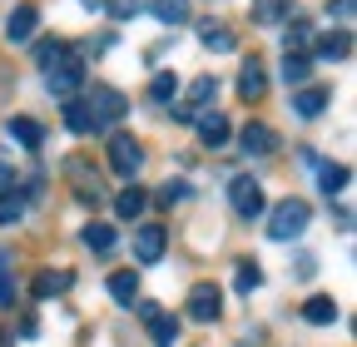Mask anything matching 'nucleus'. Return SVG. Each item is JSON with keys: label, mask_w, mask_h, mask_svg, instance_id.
Returning <instances> with one entry per match:
<instances>
[{"label": "nucleus", "mask_w": 357, "mask_h": 347, "mask_svg": "<svg viewBox=\"0 0 357 347\" xmlns=\"http://www.w3.org/2000/svg\"><path fill=\"white\" fill-rule=\"evenodd\" d=\"M307 219H312V208H307L303 199H283L278 208H268V238L288 243V238H298V233L307 229Z\"/></svg>", "instance_id": "f257e3e1"}, {"label": "nucleus", "mask_w": 357, "mask_h": 347, "mask_svg": "<svg viewBox=\"0 0 357 347\" xmlns=\"http://www.w3.org/2000/svg\"><path fill=\"white\" fill-rule=\"evenodd\" d=\"M84 109H89V119H95V129H105V124H114V119H124V109H129V100L119 95V90H109V84H95V90L84 95Z\"/></svg>", "instance_id": "f03ea898"}, {"label": "nucleus", "mask_w": 357, "mask_h": 347, "mask_svg": "<svg viewBox=\"0 0 357 347\" xmlns=\"http://www.w3.org/2000/svg\"><path fill=\"white\" fill-rule=\"evenodd\" d=\"M45 79H50V95L75 100V90L84 84V60H79V55H60L50 70H45Z\"/></svg>", "instance_id": "7ed1b4c3"}, {"label": "nucleus", "mask_w": 357, "mask_h": 347, "mask_svg": "<svg viewBox=\"0 0 357 347\" xmlns=\"http://www.w3.org/2000/svg\"><path fill=\"white\" fill-rule=\"evenodd\" d=\"M139 164H144V149H139V139H134V134H114V139H109V169L119 174V179H134Z\"/></svg>", "instance_id": "20e7f679"}, {"label": "nucleus", "mask_w": 357, "mask_h": 347, "mask_svg": "<svg viewBox=\"0 0 357 347\" xmlns=\"http://www.w3.org/2000/svg\"><path fill=\"white\" fill-rule=\"evenodd\" d=\"M229 203L243 213V219H258V213H268V208H263V189H258V179H248V174H238V179L229 184Z\"/></svg>", "instance_id": "39448f33"}, {"label": "nucleus", "mask_w": 357, "mask_h": 347, "mask_svg": "<svg viewBox=\"0 0 357 347\" xmlns=\"http://www.w3.org/2000/svg\"><path fill=\"white\" fill-rule=\"evenodd\" d=\"M139 318L149 323V342L154 347H174V337H178V323L159 308V302H139Z\"/></svg>", "instance_id": "423d86ee"}, {"label": "nucleus", "mask_w": 357, "mask_h": 347, "mask_svg": "<svg viewBox=\"0 0 357 347\" xmlns=\"http://www.w3.org/2000/svg\"><path fill=\"white\" fill-rule=\"evenodd\" d=\"M218 313H223V293H218L213 283L189 288V318H194V323H213Z\"/></svg>", "instance_id": "0eeeda50"}, {"label": "nucleus", "mask_w": 357, "mask_h": 347, "mask_svg": "<svg viewBox=\"0 0 357 347\" xmlns=\"http://www.w3.org/2000/svg\"><path fill=\"white\" fill-rule=\"evenodd\" d=\"M238 95H243V100H263V95H268V70H263L258 55L238 65Z\"/></svg>", "instance_id": "6e6552de"}, {"label": "nucleus", "mask_w": 357, "mask_h": 347, "mask_svg": "<svg viewBox=\"0 0 357 347\" xmlns=\"http://www.w3.org/2000/svg\"><path fill=\"white\" fill-rule=\"evenodd\" d=\"M312 55H318V60H347V55H352V30L312 35Z\"/></svg>", "instance_id": "1a4fd4ad"}, {"label": "nucleus", "mask_w": 357, "mask_h": 347, "mask_svg": "<svg viewBox=\"0 0 357 347\" xmlns=\"http://www.w3.org/2000/svg\"><path fill=\"white\" fill-rule=\"evenodd\" d=\"M238 144H243V154L263 159V154H273V149H278V134H273V129H268V124H243Z\"/></svg>", "instance_id": "9d476101"}, {"label": "nucleus", "mask_w": 357, "mask_h": 347, "mask_svg": "<svg viewBox=\"0 0 357 347\" xmlns=\"http://www.w3.org/2000/svg\"><path fill=\"white\" fill-rule=\"evenodd\" d=\"M134 258H139V263H159L164 258V229L159 224H144L134 233Z\"/></svg>", "instance_id": "9b49d317"}, {"label": "nucleus", "mask_w": 357, "mask_h": 347, "mask_svg": "<svg viewBox=\"0 0 357 347\" xmlns=\"http://www.w3.org/2000/svg\"><path fill=\"white\" fill-rule=\"evenodd\" d=\"M213 95H218V79H213V75L194 79V84H189V95H184V105H178V114H184V119H194L204 105H213Z\"/></svg>", "instance_id": "f8f14e48"}, {"label": "nucleus", "mask_w": 357, "mask_h": 347, "mask_svg": "<svg viewBox=\"0 0 357 347\" xmlns=\"http://www.w3.org/2000/svg\"><path fill=\"white\" fill-rule=\"evenodd\" d=\"M328 100H333V90H323V84H303V90L293 95V109H298L303 119H318V114L328 109Z\"/></svg>", "instance_id": "ddd939ff"}, {"label": "nucleus", "mask_w": 357, "mask_h": 347, "mask_svg": "<svg viewBox=\"0 0 357 347\" xmlns=\"http://www.w3.org/2000/svg\"><path fill=\"white\" fill-rule=\"evenodd\" d=\"M109 298L119 302V308H134V302H139V273H134V268L109 273Z\"/></svg>", "instance_id": "4468645a"}, {"label": "nucleus", "mask_w": 357, "mask_h": 347, "mask_svg": "<svg viewBox=\"0 0 357 347\" xmlns=\"http://www.w3.org/2000/svg\"><path fill=\"white\" fill-rule=\"evenodd\" d=\"M6 129H10V139H20L25 149H40V144H45V129H40L30 114H10V119H6Z\"/></svg>", "instance_id": "2eb2a0df"}, {"label": "nucleus", "mask_w": 357, "mask_h": 347, "mask_svg": "<svg viewBox=\"0 0 357 347\" xmlns=\"http://www.w3.org/2000/svg\"><path fill=\"white\" fill-rule=\"evenodd\" d=\"M70 278H75L70 268H45V273H35L30 288H35V298H60V293L70 288Z\"/></svg>", "instance_id": "dca6fc26"}, {"label": "nucleus", "mask_w": 357, "mask_h": 347, "mask_svg": "<svg viewBox=\"0 0 357 347\" xmlns=\"http://www.w3.org/2000/svg\"><path fill=\"white\" fill-rule=\"evenodd\" d=\"M229 129H234V124L223 119L218 109H213V114H204V119H199V144H208V149H218V144H229Z\"/></svg>", "instance_id": "f3484780"}, {"label": "nucleus", "mask_w": 357, "mask_h": 347, "mask_svg": "<svg viewBox=\"0 0 357 347\" xmlns=\"http://www.w3.org/2000/svg\"><path fill=\"white\" fill-rule=\"evenodd\" d=\"M35 20H40V15H35L30 6H15V10H10V20H6V40H10V45L30 40V35H35Z\"/></svg>", "instance_id": "a211bd4d"}, {"label": "nucleus", "mask_w": 357, "mask_h": 347, "mask_svg": "<svg viewBox=\"0 0 357 347\" xmlns=\"http://www.w3.org/2000/svg\"><path fill=\"white\" fill-rule=\"evenodd\" d=\"M114 243H119V238H114L109 224H100V219H95V224H84V248H89V253H100V258H105V253H114Z\"/></svg>", "instance_id": "6ab92c4d"}, {"label": "nucleus", "mask_w": 357, "mask_h": 347, "mask_svg": "<svg viewBox=\"0 0 357 347\" xmlns=\"http://www.w3.org/2000/svg\"><path fill=\"white\" fill-rule=\"evenodd\" d=\"M199 40L213 50V55H223V50H234V30L229 25H213V20H204L199 25Z\"/></svg>", "instance_id": "aec40b11"}, {"label": "nucleus", "mask_w": 357, "mask_h": 347, "mask_svg": "<svg viewBox=\"0 0 357 347\" xmlns=\"http://www.w3.org/2000/svg\"><path fill=\"white\" fill-rule=\"evenodd\" d=\"M65 129L70 134H95V119H89L84 100H65Z\"/></svg>", "instance_id": "412c9836"}, {"label": "nucleus", "mask_w": 357, "mask_h": 347, "mask_svg": "<svg viewBox=\"0 0 357 347\" xmlns=\"http://www.w3.org/2000/svg\"><path fill=\"white\" fill-rule=\"evenodd\" d=\"M303 318H307V323H337V302L323 298V293H312V298L303 302Z\"/></svg>", "instance_id": "4be33fe9"}, {"label": "nucleus", "mask_w": 357, "mask_h": 347, "mask_svg": "<svg viewBox=\"0 0 357 347\" xmlns=\"http://www.w3.org/2000/svg\"><path fill=\"white\" fill-rule=\"evenodd\" d=\"M25 203H30V194H20V189H15V194H10V189L0 194V229H6V224H20V219H25Z\"/></svg>", "instance_id": "5701e85b"}, {"label": "nucleus", "mask_w": 357, "mask_h": 347, "mask_svg": "<svg viewBox=\"0 0 357 347\" xmlns=\"http://www.w3.org/2000/svg\"><path fill=\"white\" fill-rule=\"evenodd\" d=\"M144 208H149V194H144V189H124V194L114 199V213H119V219H139Z\"/></svg>", "instance_id": "b1692460"}, {"label": "nucleus", "mask_w": 357, "mask_h": 347, "mask_svg": "<svg viewBox=\"0 0 357 347\" xmlns=\"http://www.w3.org/2000/svg\"><path fill=\"white\" fill-rule=\"evenodd\" d=\"M15 302V258L0 253V308H10Z\"/></svg>", "instance_id": "393cba45"}, {"label": "nucleus", "mask_w": 357, "mask_h": 347, "mask_svg": "<svg viewBox=\"0 0 357 347\" xmlns=\"http://www.w3.org/2000/svg\"><path fill=\"white\" fill-rule=\"evenodd\" d=\"M307 75H312V55H288L283 60V79L288 84H307Z\"/></svg>", "instance_id": "a878e982"}, {"label": "nucleus", "mask_w": 357, "mask_h": 347, "mask_svg": "<svg viewBox=\"0 0 357 347\" xmlns=\"http://www.w3.org/2000/svg\"><path fill=\"white\" fill-rule=\"evenodd\" d=\"M283 10H288V0H253V20L258 25H278Z\"/></svg>", "instance_id": "bb28decb"}, {"label": "nucleus", "mask_w": 357, "mask_h": 347, "mask_svg": "<svg viewBox=\"0 0 357 347\" xmlns=\"http://www.w3.org/2000/svg\"><path fill=\"white\" fill-rule=\"evenodd\" d=\"M154 15L164 25H184L189 20V6H184V0H154Z\"/></svg>", "instance_id": "cd10ccee"}, {"label": "nucleus", "mask_w": 357, "mask_h": 347, "mask_svg": "<svg viewBox=\"0 0 357 347\" xmlns=\"http://www.w3.org/2000/svg\"><path fill=\"white\" fill-rule=\"evenodd\" d=\"M342 184H347V169H342V164H323V169H318V189H323V194H337Z\"/></svg>", "instance_id": "c85d7f7f"}, {"label": "nucleus", "mask_w": 357, "mask_h": 347, "mask_svg": "<svg viewBox=\"0 0 357 347\" xmlns=\"http://www.w3.org/2000/svg\"><path fill=\"white\" fill-rule=\"evenodd\" d=\"M105 10H109L114 20H134V15L149 10V0H105Z\"/></svg>", "instance_id": "c756f323"}, {"label": "nucleus", "mask_w": 357, "mask_h": 347, "mask_svg": "<svg viewBox=\"0 0 357 347\" xmlns=\"http://www.w3.org/2000/svg\"><path fill=\"white\" fill-rule=\"evenodd\" d=\"M60 55H70V45H65V40H55V35H50V40H40V50H35L40 70H50V65H55Z\"/></svg>", "instance_id": "7c9ffc66"}, {"label": "nucleus", "mask_w": 357, "mask_h": 347, "mask_svg": "<svg viewBox=\"0 0 357 347\" xmlns=\"http://www.w3.org/2000/svg\"><path fill=\"white\" fill-rule=\"evenodd\" d=\"M293 50H298V55L312 50V30H307V20H293V25H288V55H293Z\"/></svg>", "instance_id": "2f4dec72"}, {"label": "nucleus", "mask_w": 357, "mask_h": 347, "mask_svg": "<svg viewBox=\"0 0 357 347\" xmlns=\"http://www.w3.org/2000/svg\"><path fill=\"white\" fill-rule=\"evenodd\" d=\"M234 283H238V293H253V288H263V268L258 263H238Z\"/></svg>", "instance_id": "473e14b6"}, {"label": "nucleus", "mask_w": 357, "mask_h": 347, "mask_svg": "<svg viewBox=\"0 0 357 347\" xmlns=\"http://www.w3.org/2000/svg\"><path fill=\"white\" fill-rule=\"evenodd\" d=\"M149 95H154L159 105H169V100L178 95V75H154V84H149Z\"/></svg>", "instance_id": "72a5a7b5"}, {"label": "nucleus", "mask_w": 357, "mask_h": 347, "mask_svg": "<svg viewBox=\"0 0 357 347\" xmlns=\"http://www.w3.org/2000/svg\"><path fill=\"white\" fill-rule=\"evenodd\" d=\"M178 199H184V184H174V179H169V184L159 189V203H178Z\"/></svg>", "instance_id": "f704fd0d"}, {"label": "nucleus", "mask_w": 357, "mask_h": 347, "mask_svg": "<svg viewBox=\"0 0 357 347\" xmlns=\"http://www.w3.org/2000/svg\"><path fill=\"white\" fill-rule=\"evenodd\" d=\"M328 10H333L337 20H347V15H352V0H333V6H328Z\"/></svg>", "instance_id": "c9c22d12"}, {"label": "nucleus", "mask_w": 357, "mask_h": 347, "mask_svg": "<svg viewBox=\"0 0 357 347\" xmlns=\"http://www.w3.org/2000/svg\"><path fill=\"white\" fill-rule=\"evenodd\" d=\"M84 6H105V0H84Z\"/></svg>", "instance_id": "e433bc0d"}]
</instances>
